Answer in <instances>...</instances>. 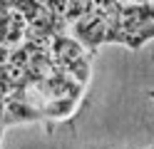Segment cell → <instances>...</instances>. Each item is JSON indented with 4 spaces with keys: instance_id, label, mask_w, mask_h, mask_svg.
Instances as JSON below:
<instances>
[{
    "instance_id": "7a4b0ae2",
    "label": "cell",
    "mask_w": 154,
    "mask_h": 149,
    "mask_svg": "<svg viewBox=\"0 0 154 149\" xmlns=\"http://www.w3.org/2000/svg\"><path fill=\"white\" fill-rule=\"evenodd\" d=\"M52 55H55V62L60 67V72H65L67 77H72L75 82H80L82 87L90 82V75H92V50L85 47L77 37L70 35H57L52 40Z\"/></svg>"
},
{
    "instance_id": "3957f363",
    "label": "cell",
    "mask_w": 154,
    "mask_h": 149,
    "mask_svg": "<svg viewBox=\"0 0 154 149\" xmlns=\"http://www.w3.org/2000/svg\"><path fill=\"white\" fill-rule=\"evenodd\" d=\"M0 8H3V52H10L27 40V20L13 0H0Z\"/></svg>"
},
{
    "instance_id": "277c9868",
    "label": "cell",
    "mask_w": 154,
    "mask_h": 149,
    "mask_svg": "<svg viewBox=\"0 0 154 149\" xmlns=\"http://www.w3.org/2000/svg\"><path fill=\"white\" fill-rule=\"evenodd\" d=\"M94 5H97V0H70V13H67V25L77 23L80 17L90 15Z\"/></svg>"
},
{
    "instance_id": "5b68a950",
    "label": "cell",
    "mask_w": 154,
    "mask_h": 149,
    "mask_svg": "<svg viewBox=\"0 0 154 149\" xmlns=\"http://www.w3.org/2000/svg\"><path fill=\"white\" fill-rule=\"evenodd\" d=\"M149 97H152V99H154V89H149Z\"/></svg>"
},
{
    "instance_id": "6da1fadb",
    "label": "cell",
    "mask_w": 154,
    "mask_h": 149,
    "mask_svg": "<svg viewBox=\"0 0 154 149\" xmlns=\"http://www.w3.org/2000/svg\"><path fill=\"white\" fill-rule=\"evenodd\" d=\"M109 17V42L139 50L154 40V0L152 3H127V0H97Z\"/></svg>"
},
{
    "instance_id": "8992f818",
    "label": "cell",
    "mask_w": 154,
    "mask_h": 149,
    "mask_svg": "<svg viewBox=\"0 0 154 149\" xmlns=\"http://www.w3.org/2000/svg\"><path fill=\"white\" fill-rule=\"evenodd\" d=\"M147 149H154V147H147Z\"/></svg>"
}]
</instances>
